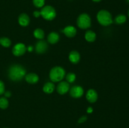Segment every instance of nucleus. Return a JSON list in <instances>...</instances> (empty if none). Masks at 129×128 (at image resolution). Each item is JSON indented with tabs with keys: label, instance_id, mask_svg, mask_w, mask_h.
Here are the masks:
<instances>
[{
	"label": "nucleus",
	"instance_id": "f257e3e1",
	"mask_svg": "<svg viewBox=\"0 0 129 128\" xmlns=\"http://www.w3.org/2000/svg\"><path fill=\"white\" fill-rule=\"evenodd\" d=\"M26 75V70L21 65H11L8 70V77L13 81H21Z\"/></svg>",
	"mask_w": 129,
	"mask_h": 128
},
{
	"label": "nucleus",
	"instance_id": "f03ea898",
	"mask_svg": "<svg viewBox=\"0 0 129 128\" xmlns=\"http://www.w3.org/2000/svg\"><path fill=\"white\" fill-rule=\"evenodd\" d=\"M96 17L99 23L103 26H109L113 23L112 15L107 10H100L97 14Z\"/></svg>",
	"mask_w": 129,
	"mask_h": 128
},
{
	"label": "nucleus",
	"instance_id": "7ed1b4c3",
	"mask_svg": "<svg viewBox=\"0 0 129 128\" xmlns=\"http://www.w3.org/2000/svg\"><path fill=\"white\" fill-rule=\"evenodd\" d=\"M66 75L65 70L61 67H55L50 70L49 77L50 80L54 82L61 81Z\"/></svg>",
	"mask_w": 129,
	"mask_h": 128
},
{
	"label": "nucleus",
	"instance_id": "20e7f679",
	"mask_svg": "<svg viewBox=\"0 0 129 128\" xmlns=\"http://www.w3.org/2000/svg\"><path fill=\"white\" fill-rule=\"evenodd\" d=\"M77 25L81 29H88L91 25V18L87 13H82L77 19Z\"/></svg>",
	"mask_w": 129,
	"mask_h": 128
},
{
	"label": "nucleus",
	"instance_id": "39448f33",
	"mask_svg": "<svg viewBox=\"0 0 129 128\" xmlns=\"http://www.w3.org/2000/svg\"><path fill=\"white\" fill-rule=\"evenodd\" d=\"M40 12V15L45 20L51 21L54 20L56 16V11L54 8L51 6H45L42 8Z\"/></svg>",
	"mask_w": 129,
	"mask_h": 128
},
{
	"label": "nucleus",
	"instance_id": "423d86ee",
	"mask_svg": "<svg viewBox=\"0 0 129 128\" xmlns=\"http://www.w3.org/2000/svg\"><path fill=\"white\" fill-rule=\"evenodd\" d=\"M26 51V46L23 43H18L16 44L12 49L13 54L16 56H21V55L25 53Z\"/></svg>",
	"mask_w": 129,
	"mask_h": 128
},
{
	"label": "nucleus",
	"instance_id": "0eeeda50",
	"mask_svg": "<svg viewBox=\"0 0 129 128\" xmlns=\"http://www.w3.org/2000/svg\"><path fill=\"white\" fill-rule=\"evenodd\" d=\"M69 93H70V95L72 97L78 99V98L81 97L83 95L84 90H83V89L81 86L75 85V86H73L70 89Z\"/></svg>",
	"mask_w": 129,
	"mask_h": 128
},
{
	"label": "nucleus",
	"instance_id": "6e6552de",
	"mask_svg": "<svg viewBox=\"0 0 129 128\" xmlns=\"http://www.w3.org/2000/svg\"><path fill=\"white\" fill-rule=\"evenodd\" d=\"M48 48V44L45 40H40L35 45V51L37 53L42 54L46 52Z\"/></svg>",
	"mask_w": 129,
	"mask_h": 128
},
{
	"label": "nucleus",
	"instance_id": "1a4fd4ad",
	"mask_svg": "<svg viewBox=\"0 0 129 128\" xmlns=\"http://www.w3.org/2000/svg\"><path fill=\"white\" fill-rule=\"evenodd\" d=\"M69 88H70V86H69V83L68 82L63 81L58 84L57 87V91L60 95H64L69 91Z\"/></svg>",
	"mask_w": 129,
	"mask_h": 128
},
{
	"label": "nucleus",
	"instance_id": "9d476101",
	"mask_svg": "<svg viewBox=\"0 0 129 128\" xmlns=\"http://www.w3.org/2000/svg\"><path fill=\"white\" fill-rule=\"evenodd\" d=\"M86 99L91 103H94L98 99V94L94 89H89L86 93Z\"/></svg>",
	"mask_w": 129,
	"mask_h": 128
},
{
	"label": "nucleus",
	"instance_id": "9b49d317",
	"mask_svg": "<svg viewBox=\"0 0 129 128\" xmlns=\"http://www.w3.org/2000/svg\"><path fill=\"white\" fill-rule=\"evenodd\" d=\"M63 32L64 33L65 35L69 38H73L76 35L77 30L75 27L73 26H68L64 29Z\"/></svg>",
	"mask_w": 129,
	"mask_h": 128
},
{
	"label": "nucleus",
	"instance_id": "f8f14e48",
	"mask_svg": "<svg viewBox=\"0 0 129 128\" xmlns=\"http://www.w3.org/2000/svg\"><path fill=\"white\" fill-rule=\"evenodd\" d=\"M25 80L27 82L28 84H35L38 82L39 80V76L36 74L34 73H30V74H27L25 77Z\"/></svg>",
	"mask_w": 129,
	"mask_h": 128
},
{
	"label": "nucleus",
	"instance_id": "ddd939ff",
	"mask_svg": "<svg viewBox=\"0 0 129 128\" xmlns=\"http://www.w3.org/2000/svg\"><path fill=\"white\" fill-rule=\"evenodd\" d=\"M18 23L22 26H28L30 23V18L26 13H21L18 17Z\"/></svg>",
	"mask_w": 129,
	"mask_h": 128
},
{
	"label": "nucleus",
	"instance_id": "4468645a",
	"mask_svg": "<svg viewBox=\"0 0 129 128\" xmlns=\"http://www.w3.org/2000/svg\"><path fill=\"white\" fill-rule=\"evenodd\" d=\"M69 60L74 64H77L80 60V55L77 51H72L69 55Z\"/></svg>",
	"mask_w": 129,
	"mask_h": 128
},
{
	"label": "nucleus",
	"instance_id": "2eb2a0df",
	"mask_svg": "<svg viewBox=\"0 0 129 128\" xmlns=\"http://www.w3.org/2000/svg\"><path fill=\"white\" fill-rule=\"evenodd\" d=\"M60 36L57 32H51L47 37V40L50 44H55L59 41Z\"/></svg>",
	"mask_w": 129,
	"mask_h": 128
},
{
	"label": "nucleus",
	"instance_id": "dca6fc26",
	"mask_svg": "<svg viewBox=\"0 0 129 128\" xmlns=\"http://www.w3.org/2000/svg\"><path fill=\"white\" fill-rule=\"evenodd\" d=\"M55 89V85L52 82H47L43 87V90L46 94H51Z\"/></svg>",
	"mask_w": 129,
	"mask_h": 128
},
{
	"label": "nucleus",
	"instance_id": "f3484780",
	"mask_svg": "<svg viewBox=\"0 0 129 128\" xmlns=\"http://www.w3.org/2000/svg\"><path fill=\"white\" fill-rule=\"evenodd\" d=\"M96 33L91 30H88L85 33V39L89 42H93L96 40Z\"/></svg>",
	"mask_w": 129,
	"mask_h": 128
},
{
	"label": "nucleus",
	"instance_id": "a211bd4d",
	"mask_svg": "<svg viewBox=\"0 0 129 128\" xmlns=\"http://www.w3.org/2000/svg\"><path fill=\"white\" fill-rule=\"evenodd\" d=\"M126 21H127V16L123 14H120V15H117L115 18V22L118 25H122V24L125 23Z\"/></svg>",
	"mask_w": 129,
	"mask_h": 128
},
{
	"label": "nucleus",
	"instance_id": "6ab92c4d",
	"mask_svg": "<svg viewBox=\"0 0 129 128\" xmlns=\"http://www.w3.org/2000/svg\"><path fill=\"white\" fill-rule=\"evenodd\" d=\"M34 35L36 38L39 39V40H42L45 36V33L42 29L37 28L34 31Z\"/></svg>",
	"mask_w": 129,
	"mask_h": 128
},
{
	"label": "nucleus",
	"instance_id": "aec40b11",
	"mask_svg": "<svg viewBox=\"0 0 129 128\" xmlns=\"http://www.w3.org/2000/svg\"><path fill=\"white\" fill-rule=\"evenodd\" d=\"M0 44L4 47H9L11 45V41L8 38L2 37L0 38Z\"/></svg>",
	"mask_w": 129,
	"mask_h": 128
},
{
	"label": "nucleus",
	"instance_id": "412c9836",
	"mask_svg": "<svg viewBox=\"0 0 129 128\" xmlns=\"http://www.w3.org/2000/svg\"><path fill=\"white\" fill-rule=\"evenodd\" d=\"M9 102L6 97L0 98V108L2 109H5L8 107Z\"/></svg>",
	"mask_w": 129,
	"mask_h": 128
},
{
	"label": "nucleus",
	"instance_id": "4be33fe9",
	"mask_svg": "<svg viewBox=\"0 0 129 128\" xmlns=\"http://www.w3.org/2000/svg\"><path fill=\"white\" fill-rule=\"evenodd\" d=\"M66 80L68 83H73L76 80V75L74 73H69L66 75Z\"/></svg>",
	"mask_w": 129,
	"mask_h": 128
},
{
	"label": "nucleus",
	"instance_id": "5701e85b",
	"mask_svg": "<svg viewBox=\"0 0 129 128\" xmlns=\"http://www.w3.org/2000/svg\"><path fill=\"white\" fill-rule=\"evenodd\" d=\"M33 4L37 8H42L44 6L45 0H33Z\"/></svg>",
	"mask_w": 129,
	"mask_h": 128
},
{
	"label": "nucleus",
	"instance_id": "b1692460",
	"mask_svg": "<svg viewBox=\"0 0 129 128\" xmlns=\"http://www.w3.org/2000/svg\"><path fill=\"white\" fill-rule=\"evenodd\" d=\"M5 92V85L1 80H0V95H2Z\"/></svg>",
	"mask_w": 129,
	"mask_h": 128
},
{
	"label": "nucleus",
	"instance_id": "393cba45",
	"mask_svg": "<svg viewBox=\"0 0 129 128\" xmlns=\"http://www.w3.org/2000/svg\"><path fill=\"white\" fill-rule=\"evenodd\" d=\"M87 120V117L86 115H83L78 120V123H83Z\"/></svg>",
	"mask_w": 129,
	"mask_h": 128
},
{
	"label": "nucleus",
	"instance_id": "a878e982",
	"mask_svg": "<svg viewBox=\"0 0 129 128\" xmlns=\"http://www.w3.org/2000/svg\"><path fill=\"white\" fill-rule=\"evenodd\" d=\"M34 15L35 17L38 18L40 15V12L39 11H35L34 12Z\"/></svg>",
	"mask_w": 129,
	"mask_h": 128
},
{
	"label": "nucleus",
	"instance_id": "bb28decb",
	"mask_svg": "<svg viewBox=\"0 0 129 128\" xmlns=\"http://www.w3.org/2000/svg\"><path fill=\"white\" fill-rule=\"evenodd\" d=\"M5 97H10L11 96V92L9 91L6 92L5 94Z\"/></svg>",
	"mask_w": 129,
	"mask_h": 128
},
{
	"label": "nucleus",
	"instance_id": "cd10ccee",
	"mask_svg": "<svg viewBox=\"0 0 129 128\" xmlns=\"http://www.w3.org/2000/svg\"><path fill=\"white\" fill-rule=\"evenodd\" d=\"M87 112H88V113L92 112H93V109H92V107H88V110H87Z\"/></svg>",
	"mask_w": 129,
	"mask_h": 128
},
{
	"label": "nucleus",
	"instance_id": "c85d7f7f",
	"mask_svg": "<svg viewBox=\"0 0 129 128\" xmlns=\"http://www.w3.org/2000/svg\"><path fill=\"white\" fill-rule=\"evenodd\" d=\"M101 1H102V0H93V1H94V2H96V3H98Z\"/></svg>",
	"mask_w": 129,
	"mask_h": 128
},
{
	"label": "nucleus",
	"instance_id": "c756f323",
	"mask_svg": "<svg viewBox=\"0 0 129 128\" xmlns=\"http://www.w3.org/2000/svg\"><path fill=\"white\" fill-rule=\"evenodd\" d=\"M128 17H129V10H128Z\"/></svg>",
	"mask_w": 129,
	"mask_h": 128
},
{
	"label": "nucleus",
	"instance_id": "7c9ffc66",
	"mask_svg": "<svg viewBox=\"0 0 129 128\" xmlns=\"http://www.w3.org/2000/svg\"><path fill=\"white\" fill-rule=\"evenodd\" d=\"M126 1H127V2H128V3H129V0H126Z\"/></svg>",
	"mask_w": 129,
	"mask_h": 128
}]
</instances>
